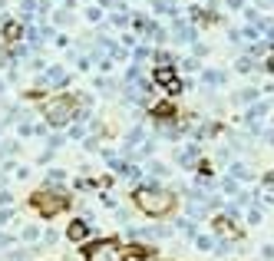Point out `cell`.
<instances>
[{
    "instance_id": "obj_23",
    "label": "cell",
    "mask_w": 274,
    "mask_h": 261,
    "mask_svg": "<svg viewBox=\"0 0 274 261\" xmlns=\"http://www.w3.org/2000/svg\"><path fill=\"white\" fill-rule=\"evenodd\" d=\"M4 182H7V175H4V172H0V185H4Z\"/></svg>"
},
{
    "instance_id": "obj_1",
    "label": "cell",
    "mask_w": 274,
    "mask_h": 261,
    "mask_svg": "<svg viewBox=\"0 0 274 261\" xmlns=\"http://www.w3.org/2000/svg\"><path fill=\"white\" fill-rule=\"evenodd\" d=\"M135 202H139L142 212H149V215H165L175 205V198L162 189H139L135 192Z\"/></svg>"
},
{
    "instance_id": "obj_24",
    "label": "cell",
    "mask_w": 274,
    "mask_h": 261,
    "mask_svg": "<svg viewBox=\"0 0 274 261\" xmlns=\"http://www.w3.org/2000/svg\"><path fill=\"white\" fill-rule=\"evenodd\" d=\"M0 93H4V79H0Z\"/></svg>"
},
{
    "instance_id": "obj_6",
    "label": "cell",
    "mask_w": 274,
    "mask_h": 261,
    "mask_svg": "<svg viewBox=\"0 0 274 261\" xmlns=\"http://www.w3.org/2000/svg\"><path fill=\"white\" fill-rule=\"evenodd\" d=\"M37 208L43 215H53V212H60V208H63V198H53V202H50L47 195H37Z\"/></svg>"
},
{
    "instance_id": "obj_5",
    "label": "cell",
    "mask_w": 274,
    "mask_h": 261,
    "mask_svg": "<svg viewBox=\"0 0 274 261\" xmlns=\"http://www.w3.org/2000/svg\"><path fill=\"white\" fill-rule=\"evenodd\" d=\"M66 70H63V66H50L47 73H43V83H47V86H66Z\"/></svg>"
},
{
    "instance_id": "obj_9",
    "label": "cell",
    "mask_w": 274,
    "mask_h": 261,
    "mask_svg": "<svg viewBox=\"0 0 274 261\" xmlns=\"http://www.w3.org/2000/svg\"><path fill=\"white\" fill-rule=\"evenodd\" d=\"M195 156H198V146H188L185 152L179 149V162H182V166H192V162H195Z\"/></svg>"
},
{
    "instance_id": "obj_15",
    "label": "cell",
    "mask_w": 274,
    "mask_h": 261,
    "mask_svg": "<svg viewBox=\"0 0 274 261\" xmlns=\"http://www.w3.org/2000/svg\"><path fill=\"white\" fill-rule=\"evenodd\" d=\"M221 79H225L221 73H205V83H208V86H218Z\"/></svg>"
},
{
    "instance_id": "obj_19",
    "label": "cell",
    "mask_w": 274,
    "mask_h": 261,
    "mask_svg": "<svg viewBox=\"0 0 274 261\" xmlns=\"http://www.w3.org/2000/svg\"><path fill=\"white\" fill-rule=\"evenodd\" d=\"M37 235H40V231L33 228V225H27V228H24V238H27V241H33V238H37Z\"/></svg>"
},
{
    "instance_id": "obj_20",
    "label": "cell",
    "mask_w": 274,
    "mask_h": 261,
    "mask_svg": "<svg viewBox=\"0 0 274 261\" xmlns=\"http://www.w3.org/2000/svg\"><path fill=\"white\" fill-rule=\"evenodd\" d=\"M53 20H56V24H60V27H63V24H70V14H66V10H60V14H56V17H53Z\"/></svg>"
},
{
    "instance_id": "obj_17",
    "label": "cell",
    "mask_w": 274,
    "mask_h": 261,
    "mask_svg": "<svg viewBox=\"0 0 274 261\" xmlns=\"http://www.w3.org/2000/svg\"><path fill=\"white\" fill-rule=\"evenodd\" d=\"M86 17L96 24V20H102V10H99V7H89V10H86Z\"/></svg>"
},
{
    "instance_id": "obj_11",
    "label": "cell",
    "mask_w": 274,
    "mask_h": 261,
    "mask_svg": "<svg viewBox=\"0 0 274 261\" xmlns=\"http://www.w3.org/2000/svg\"><path fill=\"white\" fill-rule=\"evenodd\" d=\"M195 245H198V248H205V251H212V248H215V238H208V235H195Z\"/></svg>"
},
{
    "instance_id": "obj_16",
    "label": "cell",
    "mask_w": 274,
    "mask_h": 261,
    "mask_svg": "<svg viewBox=\"0 0 274 261\" xmlns=\"http://www.w3.org/2000/svg\"><path fill=\"white\" fill-rule=\"evenodd\" d=\"M70 136H73V139H83V136H86V126H83V122H76V126L70 129Z\"/></svg>"
},
{
    "instance_id": "obj_10",
    "label": "cell",
    "mask_w": 274,
    "mask_h": 261,
    "mask_svg": "<svg viewBox=\"0 0 274 261\" xmlns=\"http://www.w3.org/2000/svg\"><path fill=\"white\" fill-rule=\"evenodd\" d=\"M63 179H66V175H63L60 169H50L47 172V185H63Z\"/></svg>"
},
{
    "instance_id": "obj_7",
    "label": "cell",
    "mask_w": 274,
    "mask_h": 261,
    "mask_svg": "<svg viewBox=\"0 0 274 261\" xmlns=\"http://www.w3.org/2000/svg\"><path fill=\"white\" fill-rule=\"evenodd\" d=\"M172 37H175V43H192V40H195V27H188V24H175Z\"/></svg>"
},
{
    "instance_id": "obj_22",
    "label": "cell",
    "mask_w": 274,
    "mask_h": 261,
    "mask_svg": "<svg viewBox=\"0 0 274 261\" xmlns=\"http://www.w3.org/2000/svg\"><path fill=\"white\" fill-rule=\"evenodd\" d=\"M241 99H248V103H251V99H258V89H244Z\"/></svg>"
},
{
    "instance_id": "obj_14",
    "label": "cell",
    "mask_w": 274,
    "mask_h": 261,
    "mask_svg": "<svg viewBox=\"0 0 274 261\" xmlns=\"http://www.w3.org/2000/svg\"><path fill=\"white\" fill-rule=\"evenodd\" d=\"M149 175H152V179H162V175H165V166H162V162H152V166H149Z\"/></svg>"
},
{
    "instance_id": "obj_25",
    "label": "cell",
    "mask_w": 274,
    "mask_h": 261,
    "mask_svg": "<svg viewBox=\"0 0 274 261\" xmlns=\"http://www.w3.org/2000/svg\"><path fill=\"white\" fill-rule=\"evenodd\" d=\"M0 10H4V0H0Z\"/></svg>"
},
{
    "instance_id": "obj_21",
    "label": "cell",
    "mask_w": 274,
    "mask_h": 261,
    "mask_svg": "<svg viewBox=\"0 0 274 261\" xmlns=\"http://www.w3.org/2000/svg\"><path fill=\"white\" fill-rule=\"evenodd\" d=\"M10 218H14V212H10V208H0V225L10 222Z\"/></svg>"
},
{
    "instance_id": "obj_8",
    "label": "cell",
    "mask_w": 274,
    "mask_h": 261,
    "mask_svg": "<svg viewBox=\"0 0 274 261\" xmlns=\"http://www.w3.org/2000/svg\"><path fill=\"white\" fill-rule=\"evenodd\" d=\"M66 235H70L73 241H83V238L89 235V225H86V222H73L70 228H66Z\"/></svg>"
},
{
    "instance_id": "obj_12",
    "label": "cell",
    "mask_w": 274,
    "mask_h": 261,
    "mask_svg": "<svg viewBox=\"0 0 274 261\" xmlns=\"http://www.w3.org/2000/svg\"><path fill=\"white\" fill-rule=\"evenodd\" d=\"M267 109H271V106H267V103H261V106H251L248 119H261V116H267Z\"/></svg>"
},
{
    "instance_id": "obj_18",
    "label": "cell",
    "mask_w": 274,
    "mask_h": 261,
    "mask_svg": "<svg viewBox=\"0 0 274 261\" xmlns=\"http://www.w3.org/2000/svg\"><path fill=\"white\" fill-rule=\"evenodd\" d=\"M10 202H14V195H10V192H7V189H0V205L7 208V205H10Z\"/></svg>"
},
{
    "instance_id": "obj_2",
    "label": "cell",
    "mask_w": 274,
    "mask_h": 261,
    "mask_svg": "<svg viewBox=\"0 0 274 261\" xmlns=\"http://www.w3.org/2000/svg\"><path fill=\"white\" fill-rule=\"evenodd\" d=\"M43 116H47L50 126H66L70 119H76V99L73 96H56V99L47 103Z\"/></svg>"
},
{
    "instance_id": "obj_4",
    "label": "cell",
    "mask_w": 274,
    "mask_h": 261,
    "mask_svg": "<svg viewBox=\"0 0 274 261\" xmlns=\"http://www.w3.org/2000/svg\"><path fill=\"white\" fill-rule=\"evenodd\" d=\"M156 83H162L169 93H179V89H182L179 79H175V70H172V66H159V70H156Z\"/></svg>"
},
{
    "instance_id": "obj_13",
    "label": "cell",
    "mask_w": 274,
    "mask_h": 261,
    "mask_svg": "<svg viewBox=\"0 0 274 261\" xmlns=\"http://www.w3.org/2000/svg\"><path fill=\"white\" fill-rule=\"evenodd\" d=\"M20 33H24V30H20L17 24H7V27H4V37H7V40H17Z\"/></svg>"
},
{
    "instance_id": "obj_3",
    "label": "cell",
    "mask_w": 274,
    "mask_h": 261,
    "mask_svg": "<svg viewBox=\"0 0 274 261\" xmlns=\"http://www.w3.org/2000/svg\"><path fill=\"white\" fill-rule=\"evenodd\" d=\"M86 261H125V254L116 241H96L86 248Z\"/></svg>"
}]
</instances>
